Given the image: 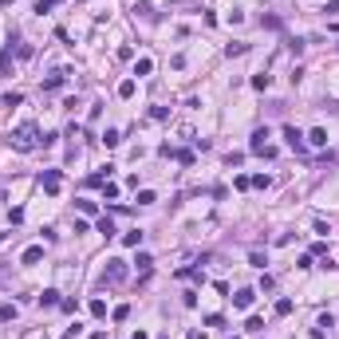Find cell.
Instances as JSON below:
<instances>
[{
    "label": "cell",
    "mask_w": 339,
    "mask_h": 339,
    "mask_svg": "<svg viewBox=\"0 0 339 339\" xmlns=\"http://www.w3.org/2000/svg\"><path fill=\"white\" fill-rule=\"evenodd\" d=\"M8 146H16L20 154H28V150H36V146H40V130L32 127V122H20V127L12 130V138H8Z\"/></svg>",
    "instance_id": "cell-1"
},
{
    "label": "cell",
    "mask_w": 339,
    "mask_h": 339,
    "mask_svg": "<svg viewBox=\"0 0 339 339\" xmlns=\"http://www.w3.org/2000/svg\"><path fill=\"white\" fill-rule=\"evenodd\" d=\"M127 280V260H107V268H103V284H122Z\"/></svg>",
    "instance_id": "cell-2"
},
{
    "label": "cell",
    "mask_w": 339,
    "mask_h": 339,
    "mask_svg": "<svg viewBox=\"0 0 339 339\" xmlns=\"http://www.w3.org/2000/svg\"><path fill=\"white\" fill-rule=\"evenodd\" d=\"M40 186H44L48 194H59V170H44V174H40Z\"/></svg>",
    "instance_id": "cell-3"
},
{
    "label": "cell",
    "mask_w": 339,
    "mask_h": 339,
    "mask_svg": "<svg viewBox=\"0 0 339 339\" xmlns=\"http://www.w3.org/2000/svg\"><path fill=\"white\" fill-rule=\"evenodd\" d=\"M44 260V244H32V249L20 253V264H40Z\"/></svg>",
    "instance_id": "cell-4"
},
{
    "label": "cell",
    "mask_w": 339,
    "mask_h": 339,
    "mask_svg": "<svg viewBox=\"0 0 339 339\" xmlns=\"http://www.w3.org/2000/svg\"><path fill=\"white\" fill-rule=\"evenodd\" d=\"M253 300H257V292H253V288H241V292L233 296V307H253Z\"/></svg>",
    "instance_id": "cell-5"
},
{
    "label": "cell",
    "mask_w": 339,
    "mask_h": 339,
    "mask_svg": "<svg viewBox=\"0 0 339 339\" xmlns=\"http://www.w3.org/2000/svg\"><path fill=\"white\" fill-rule=\"evenodd\" d=\"M284 142H288L292 150H300V146H304V134H300L296 127H284Z\"/></svg>",
    "instance_id": "cell-6"
},
{
    "label": "cell",
    "mask_w": 339,
    "mask_h": 339,
    "mask_svg": "<svg viewBox=\"0 0 339 339\" xmlns=\"http://www.w3.org/2000/svg\"><path fill=\"white\" fill-rule=\"evenodd\" d=\"M264 138H268V130H264V127H260V130H257V134H253V142H249V150H253V154H264V146H268V142H264Z\"/></svg>",
    "instance_id": "cell-7"
},
{
    "label": "cell",
    "mask_w": 339,
    "mask_h": 339,
    "mask_svg": "<svg viewBox=\"0 0 339 339\" xmlns=\"http://www.w3.org/2000/svg\"><path fill=\"white\" fill-rule=\"evenodd\" d=\"M64 79H67V71H55V75H48V79H44V91H59V87H64Z\"/></svg>",
    "instance_id": "cell-8"
},
{
    "label": "cell",
    "mask_w": 339,
    "mask_h": 339,
    "mask_svg": "<svg viewBox=\"0 0 339 339\" xmlns=\"http://www.w3.org/2000/svg\"><path fill=\"white\" fill-rule=\"evenodd\" d=\"M111 320H114V323H127V320H130V304H118L114 312H111Z\"/></svg>",
    "instance_id": "cell-9"
},
{
    "label": "cell",
    "mask_w": 339,
    "mask_h": 339,
    "mask_svg": "<svg viewBox=\"0 0 339 339\" xmlns=\"http://www.w3.org/2000/svg\"><path fill=\"white\" fill-rule=\"evenodd\" d=\"M150 71H154V59H146V55H142V59H138V64H134V75L142 79V75H150Z\"/></svg>",
    "instance_id": "cell-10"
},
{
    "label": "cell",
    "mask_w": 339,
    "mask_h": 339,
    "mask_svg": "<svg viewBox=\"0 0 339 339\" xmlns=\"http://www.w3.org/2000/svg\"><path fill=\"white\" fill-rule=\"evenodd\" d=\"M307 142H312V146H327V130H323V127H316L312 134H307Z\"/></svg>",
    "instance_id": "cell-11"
},
{
    "label": "cell",
    "mask_w": 339,
    "mask_h": 339,
    "mask_svg": "<svg viewBox=\"0 0 339 339\" xmlns=\"http://www.w3.org/2000/svg\"><path fill=\"white\" fill-rule=\"evenodd\" d=\"M122 244H130V249H138V244H142V229H134V233H122Z\"/></svg>",
    "instance_id": "cell-12"
},
{
    "label": "cell",
    "mask_w": 339,
    "mask_h": 339,
    "mask_svg": "<svg viewBox=\"0 0 339 339\" xmlns=\"http://www.w3.org/2000/svg\"><path fill=\"white\" fill-rule=\"evenodd\" d=\"M134 95V79H122L118 83V99H130Z\"/></svg>",
    "instance_id": "cell-13"
},
{
    "label": "cell",
    "mask_w": 339,
    "mask_h": 339,
    "mask_svg": "<svg viewBox=\"0 0 339 339\" xmlns=\"http://www.w3.org/2000/svg\"><path fill=\"white\" fill-rule=\"evenodd\" d=\"M95 229H99L103 237H114V221H111V217H99V225H95Z\"/></svg>",
    "instance_id": "cell-14"
},
{
    "label": "cell",
    "mask_w": 339,
    "mask_h": 339,
    "mask_svg": "<svg viewBox=\"0 0 339 339\" xmlns=\"http://www.w3.org/2000/svg\"><path fill=\"white\" fill-rule=\"evenodd\" d=\"M40 307H59V292H44L40 296Z\"/></svg>",
    "instance_id": "cell-15"
},
{
    "label": "cell",
    "mask_w": 339,
    "mask_h": 339,
    "mask_svg": "<svg viewBox=\"0 0 339 339\" xmlns=\"http://www.w3.org/2000/svg\"><path fill=\"white\" fill-rule=\"evenodd\" d=\"M24 103V95H20V91H12V95H4V99H0V107H20Z\"/></svg>",
    "instance_id": "cell-16"
},
{
    "label": "cell",
    "mask_w": 339,
    "mask_h": 339,
    "mask_svg": "<svg viewBox=\"0 0 339 339\" xmlns=\"http://www.w3.org/2000/svg\"><path fill=\"white\" fill-rule=\"evenodd\" d=\"M244 51H249V48H244L241 40H237V44H225V55H229V59H233V55H244Z\"/></svg>",
    "instance_id": "cell-17"
},
{
    "label": "cell",
    "mask_w": 339,
    "mask_h": 339,
    "mask_svg": "<svg viewBox=\"0 0 339 339\" xmlns=\"http://www.w3.org/2000/svg\"><path fill=\"white\" fill-rule=\"evenodd\" d=\"M0 320H4V323L16 320V304H0Z\"/></svg>",
    "instance_id": "cell-18"
},
{
    "label": "cell",
    "mask_w": 339,
    "mask_h": 339,
    "mask_svg": "<svg viewBox=\"0 0 339 339\" xmlns=\"http://www.w3.org/2000/svg\"><path fill=\"white\" fill-rule=\"evenodd\" d=\"M91 316L103 320V316H107V304H103V300H91Z\"/></svg>",
    "instance_id": "cell-19"
},
{
    "label": "cell",
    "mask_w": 339,
    "mask_h": 339,
    "mask_svg": "<svg viewBox=\"0 0 339 339\" xmlns=\"http://www.w3.org/2000/svg\"><path fill=\"white\" fill-rule=\"evenodd\" d=\"M260 24H264V28H272V32H280V28H284V24H280V16H264Z\"/></svg>",
    "instance_id": "cell-20"
},
{
    "label": "cell",
    "mask_w": 339,
    "mask_h": 339,
    "mask_svg": "<svg viewBox=\"0 0 339 339\" xmlns=\"http://www.w3.org/2000/svg\"><path fill=\"white\" fill-rule=\"evenodd\" d=\"M154 201H158V197H154V190H142V194H138V205H154Z\"/></svg>",
    "instance_id": "cell-21"
},
{
    "label": "cell",
    "mask_w": 339,
    "mask_h": 339,
    "mask_svg": "<svg viewBox=\"0 0 339 339\" xmlns=\"http://www.w3.org/2000/svg\"><path fill=\"white\" fill-rule=\"evenodd\" d=\"M244 327H249V331H264V320H260V316H249V323H244Z\"/></svg>",
    "instance_id": "cell-22"
},
{
    "label": "cell",
    "mask_w": 339,
    "mask_h": 339,
    "mask_svg": "<svg viewBox=\"0 0 339 339\" xmlns=\"http://www.w3.org/2000/svg\"><path fill=\"white\" fill-rule=\"evenodd\" d=\"M292 312V300H276V316H288Z\"/></svg>",
    "instance_id": "cell-23"
},
{
    "label": "cell",
    "mask_w": 339,
    "mask_h": 339,
    "mask_svg": "<svg viewBox=\"0 0 339 339\" xmlns=\"http://www.w3.org/2000/svg\"><path fill=\"white\" fill-rule=\"evenodd\" d=\"M8 59H12V48H4V51H0V75L8 71Z\"/></svg>",
    "instance_id": "cell-24"
},
{
    "label": "cell",
    "mask_w": 339,
    "mask_h": 339,
    "mask_svg": "<svg viewBox=\"0 0 339 339\" xmlns=\"http://www.w3.org/2000/svg\"><path fill=\"white\" fill-rule=\"evenodd\" d=\"M103 142H107V146H118V142H122V134H118V130H107V134H103Z\"/></svg>",
    "instance_id": "cell-25"
},
{
    "label": "cell",
    "mask_w": 339,
    "mask_h": 339,
    "mask_svg": "<svg viewBox=\"0 0 339 339\" xmlns=\"http://www.w3.org/2000/svg\"><path fill=\"white\" fill-rule=\"evenodd\" d=\"M134 264H138L142 272H150V264H154V260H150V253H138V260H134Z\"/></svg>",
    "instance_id": "cell-26"
},
{
    "label": "cell",
    "mask_w": 339,
    "mask_h": 339,
    "mask_svg": "<svg viewBox=\"0 0 339 339\" xmlns=\"http://www.w3.org/2000/svg\"><path fill=\"white\" fill-rule=\"evenodd\" d=\"M0 4H12V0H0Z\"/></svg>",
    "instance_id": "cell-27"
}]
</instances>
